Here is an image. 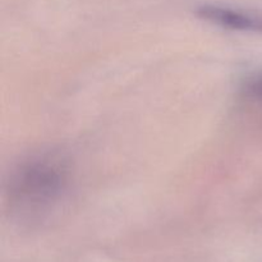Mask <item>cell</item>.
<instances>
[{"label":"cell","instance_id":"obj_1","mask_svg":"<svg viewBox=\"0 0 262 262\" xmlns=\"http://www.w3.org/2000/svg\"><path fill=\"white\" fill-rule=\"evenodd\" d=\"M55 158H37L25 164L12 182L10 196L20 207H42L64 188L66 168Z\"/></svg>","mask_w":262,"mask_h":262}]
</instances>
